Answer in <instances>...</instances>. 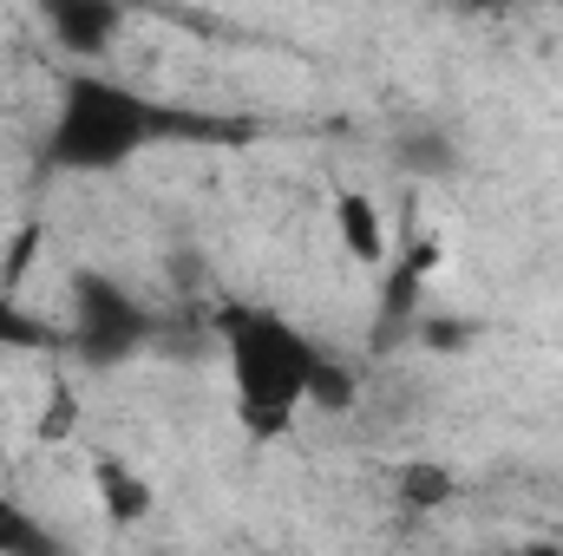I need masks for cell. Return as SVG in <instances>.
<instances>
[{
    "mask_svg": "<svg viewBox=\"0 0 563 556\" xmlns=\"http://www.w3.org/2000/svg\"><path fill=\"white\" fill-rule=\"evenodd\" d=\"M177 132H184V119L170 105L144 99L106 73H66L59 99H53V125H46V164L73 170V177H106Z\"/></svg>",
    "mask_w": 563,
    "mask_h": 556,
    "instance_id": "1",
    "label": "cell"
},
{
    "mask_svg": "<svg viewBox=\"0 0 563 556\" xmlns=\"http://www.w3.org/2000/svg\"><path fill=\"white\" fill-rule=\"evenodd\" d=\"M223 360H230V393L236 419L256 438H276L295 425V413L314 393V374L328 360L321 341H308L276 308H230L223 314Z\"/></svg>",
    "mask_w": 563,
    "mask_h": 556,
    "instance_id": "2",
    "label": "cell"
},
{
    "mask_svg": "<svg viewBox=\"0 0 563 556\" xmlns=\"http://www.w3.org/2000/svg\"><path fill=\"white\" fill-rule=\"evenodd\" d=\"M66 308H73V321H66L73 354L92 360V367H112V360L139 354L144 334H151L144 301L125 288V281L99 276V269H79V276L66 281Z\"/></svg>",
    "mask_w": 563,
    "mask_h": 556,
    "instance_id": "3",
    "label": "cell"
},
{
    "mask_svg": "<svg viewBox=\"0 0 563 556\" xmlns=\"http://www.w3.org/2000/svg\"><path fill=\"white\" fill-rule=\"evenodd\" d=\"M119 26H125V13L106 7V0H53L46 7V33L66 53H106L119 40Z\"/></svg>",
    "mask_w": 563,
    "mask_h": 556,
    "instance_id": "4",
    "label": "cell"
},
{
    "mask_svg": "<svg viewBox=\"0 0 563 556\" xmlns=\"http://www.w3.org/2000/svg\"><path fill=\"white\" fill-rule=\"evenodd\" d=\"M334 236L347 243L354 263H387V216H380L374 197L341 190V197H334Z\"/></svg>",
    "mask_w": 563,
    "mask_h": 556,
    "instance_id": "5",
    "label": "cell"
},
{
    "mask_svg": "<svg viewBox=\"0 0 563 556\" xmlns=\"http://www.w3.org/2000/svg\"><path fill=\"white\" fill-rule=\"evenodd\" d=\"M92 485H99V511L112 518V524H144L151 518V485H144V471L132 465H119V458H99L92 465Z\"/></svg>",
    "mask_w": 563,
    "mask_h": 556,
    "instance_id": "6",
    "label": "cell"
},
{
    "mask_svg": "<svg viewBox=\"0 0 563 556\" xmlns=\"http://www.w3.org/2000/svg\"><path fill=\"white\" fill-rule=\"evenodd\" d=\"M394 491H400V504H407V511H439V504L452 498V471H445V465H432V458H413V465H400V471H394Z\"/></svg>",
    "mask_w": 563,
    "mask_h": 556,
    "instance_id": "7",
    "label": "cell"
},
{
    "mask_svg": "<svg viewBox=\"0 0 563 556\" xmlns=\"http://www.w3.org/2000/svg\"><path fill=\"white\" fill-rule=\"evenodd\" d=\"M0 556H59L53 537L40 531V518L20 498H7V491H0Z\"/></svg>",
    "mask_w": 563,
    "mask_h": 556,
    "instance_id": "8",
    "label": "cell"
},
{
    "mask_svg": "<svg viewBox=\"0 0 563 556\" xmlns=\"http://www.w3.org/2000/svg\"><path fill=\"white\" fill-rule=\"evenodd\" d=\"M308 407H321V413H347L354 407V374L328 354L321 360V374H314V393H308Z\"/></svg>",
    "mask_w": 563,
    "mask_h": 556,
    "instance_id": "9",
    "label": "cell"
},
{
    "mask_svg": "<svg viewBox=\"0 0 563 556\" xmlns=\"http://www.w3.org/2000/svg\"><path fill=\"white\" fill-rule=\"evenodd\" d=\"M33 341H40V327H33V321L0 294V347H33Z\"/></svg>",
    "mask_w": 563,
    "mask_h": 556,
    "instance_id": "10",
    "label": "cell"
},
{
    "mask_svg": "<svg viewBox=\"0 0 563 556\" xmlns=\"http://www.w3.org/2000/svg\"><path fill=\"white\" fill-rule=\"evenodd\" d=\"M518 556H563V544H551V537H531V544H518Z\"/></svg>",
    "mask_w": 563,
    "mask_h": 556,
    "instance_id": "11",
    "label": "cell"
}]
</instances>
